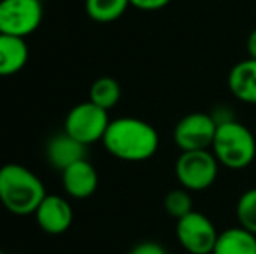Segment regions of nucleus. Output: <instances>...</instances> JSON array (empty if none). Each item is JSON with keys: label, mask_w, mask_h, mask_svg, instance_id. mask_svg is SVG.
Returning a JSON list of instances; mask_svg holds the SVG:
<instances>
[{"label": "nucleus", "mask_w": 256, "mask_h": 254, "mask_svg": "<svg viewBox=\"0 0 256 254\" xmlns=\"http://www.w3.org/2000/svg\"><path fill=\"white\" fill-rule=\"evenodd\" d=\"M103 145L115 159L126 162H143L157 152L158 134L145 120L120 117L110 120L103 136Z\"/></svg>", "instance_id": "1"}, {"label": "nucleus", "mask_w": 256, "mask_h": 254, "mask_svg": "<svg viewBox=\"0 0 256 254\" xmlns=\"http://www.w3.org/2000/svg\"><path fill=\"white\" fill-rule=\"evenodd\" d=\"M48 192L42 180L21 164L0 167V204L16 216L35 214Z\"/></svg>", "instance_id": "2"}, {"label": "nucleus", "mask_w": 256, "mask_h": 254, "mask_svg": "<svg viewBox=\"0 0 256 254\" xmlns=\"http://www.w3.org/2000/svg\"><path fill=\"white\" fill-rule=\"evenodd\" d=\"M211 152L222 166L244 169L256 157V139L250 129L234 119L218 124Z\"/></svg>", "instance_id": "3"}, {"label": "nucleus", "mask_w": 256, "mask_h": 254, "mask_svg": "<svg viewBox=\"0 0 256 254\" xmlns=\"http://www.w3.org/2000/svg\"><path fill=\"white\" fill-rule=\"evenodd\" d=\"M220 162L211 150L182 152L176 160V178L188 192H202L218 178Z\"/></svg>", "instance_id": "4"}, {"label": "nucleus", "mask_w": 256, "mask_h": 254, "mask_svg": "<svg viewBox=\"0 0 256 254\" xmlns=\"http://www.w3.org/2000/svg\"><path fill=\"white\" fill-rule=\"evenodd\" d=\"M108 124H110V119H108L106 110L100 108L91 101H86L78 103L66 113L64 132L84 146H89L96 141H103Z\"/></svg>", "instance_id": "5"}, {"label": "nucleus", "mask_w": 256, "mask_h": 254, "mask_svg": "<svg viewBox=\"0 0 256 254\" xmlns=\"http://www.w3.org/2000/svg\"><path fill=\"white\" fill-rule=\"evenodd\" d=\"M44 17L38 0H0V33L26 38L38 30Z\"/></svg>", "instance_id": "6"}, {"label": "nucleus", "mask_w": 256, "mask_h": 254, "mask_svg": "<svg viewBox=\"0 0 256 254\" xmlns=\"http://www.w3.org/2000/svg\"><path fill=\"white\" fill-rule=\"evenodd\" d=\"M212 221L206 214L192 211L186 216L180 218L176 225V237L182 248L190 254H208L212 253L218 241Z\"/></svg>", "instance_id": "7"}, {"label": "nucleus", "mask_w": 256, "mask_h": 254, "mask_svg": "<svg viewBox=\"0 0 256 254\" xmlns=\"http://www.w3.org/2000/svg\"><path fill=\"white\" fill-rule=\"evenodd\" d=\"M218 124L211 113L194 112L185 115L174 127V141L182 152L209 150L214 141Z\"/></svg>", "instance_id": "8"}, {"label": "nucleus", "mask_w": 256, "mask_h": 254, "mask_svg": "<svg viewBox=\"0 0 256 254\" xmlns=\"http://www.w3.org/2000/svg\"><path fill=\"white\" fill-rule=\"evenodd\" d=\"M35 220L38 227L49 235L64 234L72 227L74 221V211L64 197L61 195H46L40 206L35 211Z\"/></svg>", "instance_id": "9"}, {"label": "nucleus", "mask_w": 256, "mask_h": 254, "mask_svg": "<svg viewBox=\"0 0 256 254\" xmlns=\"http://www.w3.org/2000/svg\"><path fill=\"white\" fill-rule=\"evenodd\" d=\"M63 188L74 199H89L98 188V173L88 159L72 164L61 173Z\"/></svg>", "instance_id": "10"}, {"label": "nucleus", "mask_w": 256, "mask_h": 254, "mask_svg": "<svg viewBox=\"0 0 256 254\" xmlns=\"http://www.w3.org/2000/svg\"><path fill=\"white\" fill-rule=\"evenodd\" d=\"M46 157H48V162L52 167L63 173L72 164L86 159V146L63 131L61 134H56L48 141Z\"/></svg>", "instance_id": "11"}, {"label": "nucleus", "mask_w": 256, "mask_h": 254, "mask_svg": "<svg viewBox=\"0 0 256 254\" xmlns=\"http://www.w3.org/2000/svg\"><path fill=\"white\" fill-rule=\"evenodd\" d=\"M228 87L237 99L256 105V59L248 58L230 70Z\"/></svg>", "instance_id": "12"}, {"label": "nucleus", "mask_w": 256, "mask_h": 254, "mask_svg": "<svg viewBox=\"0 0 256 254\" xmlns=\"http://www.w3.org/2000/svg\"><path fill=\"white\" fill-rule=\"evenodd\" d=\"M28 61V45L24 38L0 33V77L16 75Z\"/></svg>", "instance_id": "13"}, {"label": "nucleus", "mask_w": 256, "mask_h": 254, "mask_svg": "<svg viewBox=\"0 0 256 254\" xmlns=\"http://www.w3.org/2000/svg\"><path fill=\"white\" fill-rule=\"evenodd\" d=\"M212 254H256V235L240 225L228 228L218 235Z\"/></svg>", "instance_id": "14"}, {"label": "nucleus", "mask_w": 256, "mask_h": 254, "mask_svg": "<svg viewBox=\"0 0 256 254\" xmlns=\"http://www.w3.org/2000/svg\"><path fill=\"white\" fill-rule=\"evenodd\" d=\"M120 84L112 77H100L89 89V101L103 110H110L120 101Z\"/></svg>", "instance_id": "15"}, {"label": "nucleus", "mask_w": 256, "mask_h": 254, "mask_svg": "<svg viewBox=\"0 0 256 254\" xmlns=\"http://www.w3.org/2000/svg\"><path fill=\"white\" fill-rule=\"evenodd\" d=\"M129 5V0H86V12L92 21L112 23L124 16Z\"/></svg>", "instance_id": "16"}, {"label": "nucleus", "mask_w": 256, "mask_h": 254, "mask_svg": "<svg viewBox=\"0 0 256 254\" xmlns=\"http://www.w3.org/2000/svg\"><path fill=\"white\" fill-rule=\"evenodd\" d=\"M236 214L240 227L256 235V188H251L239 197Z\"/></svg>", "instance_id": "17"}, {"label": "nucleus", "mask_w": 256, "mask_h": 254, "mask_svg": "<svg viewBox=\"0 0 256 254\" xmlns=\"http://www.w3.org/2000/svg\"><path fill=\"white\" fill-rule=\"evenodd\" d=\"M164 209L169 216L180 218L186 216L188 213L194 211V202H192V197H190L188 190L185 188H176V190H171L168 195L164 197Z\"/></svg>", "instance_id": "18"}, {"label": "nucleus", "mask_w": 256, "mask_h": 254, "mask_svg": "<svg viewBox=\"0 0 256 254\" xmlns=\"http://www.w3.org/2000/svg\"><path fill=\"white\" fill-rule=\"evenodd\" d=\"M129 254H168L164 248H162L158 242H152V241H145L136 244L134 248L131 249Z\"/></svg>", "instance_id": "19"}, {"label": "nucleus", "mask_w": 256, "mask_h": 254, "mask_svg": "<svg viewBox=\"0 0 256 254\" xmlns=\"http://www.w3.org/2000/svg\"><path fill=\"white\" fill-rule=\"evenodd\" d=\"M132 7L142 10H158L168 5L171 0H129Z\"/></svg>", "instance_id": "20"}, {"label": "nucleus", "mask_w": 256, "mask_h": 254, "mask_svg": "<svg viewBox=\"0 0 256 254\" xmlns=\"http://www.w3.org/2000/svg\"><path fill=\"white\" fill-rule=\"evenodd\" d=\"M248 54L250 58L256 59V30H253L248 37Z\"/></svg>", "instance_id": "21"}, {"label": "nucleus", "mask_w": 256, "mask_h": 254, "mask_svg": "<svg viewBox=\"0 0 256 254\" xmlns=\"http://www.w3.org/2000/svg\"><path fill=\"white\" fill-rule=\"evenodd\" d=\"M0 254H4V251H2V249H0Z\"/></svg>", "instance_id": "22"}, {"label": "nucleus", "mask_w": 256, "mask_h": 254, "mask_svg": "<svg viewBox=\"0 0 256 254\" xmlns=\"http://www.w3.org/2000/svg\"><path fill=\"white\" fill-rule=\"evenodd\" d=\"M38 2H44V0H38Z\"/></svg>", "instance_id": "23"}, {"label": "nucleus", "mask_w": 256, "mask_h": 254, "mask_svg": "<svg viewBox=\"0 0 256 254\" xmlns=\"http://www.w3.org/2000/svg\"><path fill=\"white\" fill-rule=\"evenodd\" d=\"M208 254H212V253H208Z\"/></svg>", "instance_id": "24"}]
</instances>
